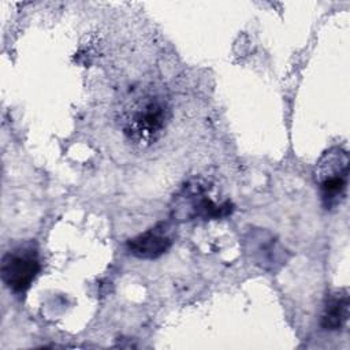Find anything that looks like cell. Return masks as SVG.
Here are the masks:
<instances>
[{"mask_svg":"<svg viewBox=\"0 0 350 350\" xmlns=\"http://www.w3.org/2000/svg\"><path fill=\"white\" fill-rule=\"evenodd\" d=\"M170 120V107L157 93L145 92L127 104L122 116L123 134L139 146L152 145Z\"/></svg>","mask_w":350,"mask_h":350,"instance_id":"obj_1","label":"cell"},{"mask_svg":"<svg viewBox=\"0 0 350 350\" xmlns=\"http://www.w3.org/2000/svg\"><path fill=\"white\" fill-rule=\"evenodd\" d=\"M316 182L319 183L323 204L327 209L339 205L346 196L349 179V154L342 148L327 150L316 165Z\"/></svg>","mask_w":350,"mask_h":350,"instance_id":"obj_2","label":"cell"},{"mask_svg":"<svg viewBox=\"0 0 350 350\" xmlns=\"http://www.w3.org/2000/svg\"><path fill=\"white\" fill-rule=\"evenodd\" d=\"M40 268L37 245L31 241L25 242L3 254L1 280L12 293L22 294L30 288Z\"/></svg>","mask_w":350,"mask_h":350,"instance_id":"obj_3","label":"cell"},{"mask_svg":"<svg viewBox=\"0 0 350 350\" xmlns=\"http://www.w3.org/2000/svg\"><path fill=\"white\" fill-rule=\"evenodd\" d=\"M171 245L172 237L170 234L168 224L159 223L145 232L129 239L127 249L133 256L138 258L153 260L167 253Z\"/></svg>","mask_w":350,"mask_h":350,"instance_id":"obj_4","label":"cell"},{"mask_svg":"<svg viewBox=\"0 0 350 350\" xmlns=\"http://www.w3.org/2000/svg\"><path fill=\"white\" fill-rule=\"evenodd\" d=\"M180 200L189 201L187 205L176 206V212L185 220H190L193 217H204V219L221 217L231 213L232 211L230 202H226L223 205L215 204L208 196L204 194L202 189L198 187L197 185L187 186L186 193L183 194V197H180Z\"/></svg>","mask_w":350,"mask_h":350,"instance_id":"obj_5","label":"cell"},{"mask_svg":"<svg viewBox=\"0 0 350 350\" xmlns=\"http://www.w3.org/2000/svg\"><path fill=\"white\" fill-rule=\"evenodd\" d=\"M349 317V295L346 290L331 294L323 308L320 325L327 331L340 329Z\"/></svg>","mask_w":350,"mask_h":350,"instance_id":"obj_6","label":"cell"}]
</instances>
